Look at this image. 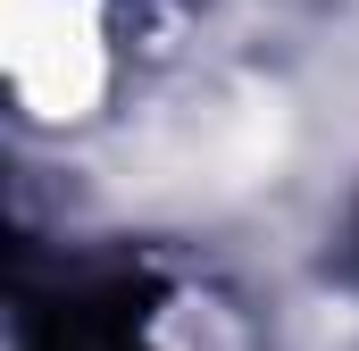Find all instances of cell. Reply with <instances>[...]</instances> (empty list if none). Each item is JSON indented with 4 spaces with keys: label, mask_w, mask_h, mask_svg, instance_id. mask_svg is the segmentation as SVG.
I'll return each mask as SVG.
<instances>
[{
    "label": "cell",
    "mask_w": 359,
    "mask_h": 351,
    "mask_svg": "<svg viewBox=\"0 0 359 351\" xmlns=\"http://www.w3.org/2000/svg\"><path fill=\"white\" fill-rule=\"evenodd\" d=\"M0 67L25 117H84L109 84L100 0H0Z\"/></svg>",
    "instance_id": "obj_1"
}]
</instances>
